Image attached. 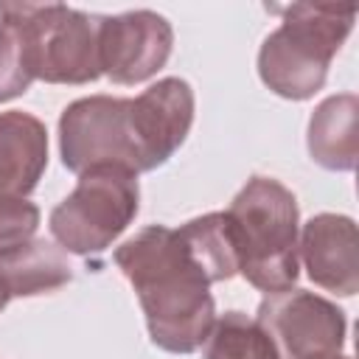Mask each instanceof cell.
<instances>
[{
	"label": "cell",
	"mask_w": 359,
	"mask_h": 359,
	"mask_svg": "<svg viewBox=\"0 0 359 359\" xmlns=\"http://www.w3.org/2000/svg\"><path fill=\"white\" fill-rule=\"evenodd\" d=\"M34 56L22 3H0V104L34 84Z\"/></svg>",
	"instance_id": "obj_14"
},
{
	"label": "cell",
	"mask_w": 359,
	"mask_h": 359,
	"mask_svg": "<svg viewBox=\"0 0 359 359\" xmlns=\"http://www.w3.org/2000/svg\"><path fill=\"white\" fill-rule=\"evenodd\" d=\"M309 154L331 171H351L359 157V98L339 93L325 98L309 121Z\"/></svg>",
	"instance_id": "obj_13"
},
{
	"label": "cell",
	"mask_w": 359,
	"mask_h": 359,
	"mask_svg": "<svg viewBox=\"0 0 359 359\" xmlns=\"http://www.w3.org/2000/svg\"><path fill=\"white\" fill-rule=\"evenodd\" d=\"M171 45L174 31L157 11L137 8L115 17H101V73L115 84H140L151 79L168 62Z\"/></svg>",
	"instance_id": "obj_8"
},
{
	"label": "cell",
	"mask_w": 359,
	"mask_h": 359,
	"mask_svg": "<svg viewBox=\"0 0 359 359\" xmlns=\"http://www.w3.org/2000/svg\"><path fill=\"white\" fill-rule=\"evenodd\" d=\"M36 79L48 84H87L101 76V14L59 3H22Z\"/></svg>",
	"instance_id": "obj_6"
},
{
	"label": "cell",
	"mask_w": 359,
	"mask_h": 359,
	"mask_svg": "<svg viewBox=\"0 0 359 359\" xmlns=\"http://www.w3.org/2000/svg\"><path fill=\"white\" fill-rule=\"evenodd\" d=\"M132 101V123L143 171L163 165L194 123V90L185 79H160Z\"/></svg>",
	"instance_id": "obj_9"
},
{
	"label": "cell",
	"mask_w": 359,
	"mask_h": 359,
	"mask_svg": "<svg viewBox=\"0 0 359 359\" xmlns=\"http://www.w3.org/2000/svg\"><path fill=\"white\" fill-rule=\"evenodd\" d=\"M73 272L59 247L45 238H31L0 252V311L14 297L48 294L70 283Z\"/></svg>",
	"instance_id": "obj_12"
},
{
	"label": "cell",
	"mask_w": 359,
	"mask_h": 359,
	"mask_svg": "<svg viewBox=\"0 0 359 359\" xmlns=\"http://www.w3.org/2000/svg\"><path fill=\"white\" fill-rule=\"evenodd\" d=\"M255 320L275 342L280 359H331L345 345L342 309L306 289L266 294Z\"/></svg>",
	"instance_id": "obj_7"
},
{
	"label": "cell",
	"mask_w": 359,
	"mask_h": 359,
	"mask_svg": "<svg viewBox=\"0 0 359 359\" xmlns=\"http://www.w3.org/2000/svg\"><path fill=\"white\" fill-rule=\"evenodd\" d=\"M59 151L65 168L76 174L101 165L140 174L143 163L132 123V101L112 95L73 101L59 118Z\"/></svg>",
	"instance_id": "obj_5"
},
{
	"label": "cell",
	"mask_w": 359,
	"mask_h": 359,
	"mask_svg": "<svg viewBox=\"0 0 359 359\" xmlns=\"http://www.w3.org/2000/svg\"><path fill=\"white\" fill-rule=\"evenodd\" d=\"M297 255L309 278L334 294L359 292V236L351 216L320 213L303 224Z\"/></svg>",
	"instance_id": "obj_10"
},
{
	"label": "cell",
	"mask_w": 359,
	"mask_h": 359,
	"mask_svg": "<svg viewBox=\"0 0 359 359\" xmlns=\"http://www.w3.org/2000/svg\"><path fill=\"white\" fill-rule=\"evenodd\" d=\"M137 174L101 165L79 174V185L50 210V233L76 255L104 252L137 216Z\"/></svg>",
	"instance_id": "obj_4"
},
{
	"label": "cell",
	"mask_w": 359,
	"mask_h": 359,
	"mask_svg": "<svg viewBox=\"0 0 359 359\" xmlns=\"http://www.w3.org/2000/svg\"><path fill=\"white\" fill-rule=\"evenodd\" d=\"M115 264L135 286L149 337L168 353H194L205 345L216 306L210 280L188 252L180 230L151 224L115 250Z\"/></svg>",
	"instance_id": "obj_1"
},
{
	"label": "cell",
	"mask_w": 359,
	"mask_h": 359,
	"mask_svg": "<svg viewBox=\"0 0 359 359\" xmlns=\"http://www.w3.org/2000/svg\"><path fill=\"white\" fill-rule=\"evenodd\" d=\"M39 208L25 196H0V252L34 238Z\"/></svg>",
	"instance_id": "obj_17"
},
{
	"label": "cell",
	"mask_w": 359,
	"mask_h": 359,
	"mask_svg": "<svg viewBox=\"0 0 359 359\" xmlns=\"http://www.w3.org/2000/svg\"><path fill=\"white\" fill-rule=\"evenodd\" d=\"M205 359H280V353L255 317L227 311L205 339Z\"/></svg>",
	"instance_id": "obj_16"
},
{
	"label": "cell",
	"mask_w": 359,
	"mask_h": 359,
	"mask_svg": "<svg viewBox=\"0 0 359 359\" xmlns=\"http://www.w3.org/2000/svg\"><path fill=\"white\" fill-rule=\"evenodd\" d=\"M331 359H351V356H342V353H337V356H331Z\"/></svg>",
	"instance_id": "obj_18"
},
{
	"label": "cell",
	"mask_w": 359,
	"mask_h": 359,
	"mask_svg": "<svg viewBox=\"0 0 359 359\" xmlns=\"http://www.w3.org/2000/svg\"><path fill=\"white\" fill-rule=\"evenodd\" d=\"M283 22L258 50V76L280 98L306 101L328 76L331 59L348 39L356 3H292Z\"/></svg>",
	"instance_id": "obj_3"
},
{
	"label": "cell",
	"mask_w": 359,
	"mask_h": 359,
	"mask_svg": "<svg viewBox=\"0 0 359 359\" xmlns=\"http://www.w3.org/2000/svg\"><path fill=\"white\" fill-rule=\"evenodd\" d=\"M48 165V129L39 118L0 112V196H28Z\"/></svg>",
	"instance_id": "obj_11"
},
{
	"label": "cell",
	"mask_w": 359,
	"mask_h": 359,
	"mask_svg": "<svg viewBox=\"0 0 359 359\" xmlns=\"http://www.w3.org/2000/svg\"><path fill=\"white\" fill-rule=\"evenodd\" d=\"M238 272L255 289L275 294L292 289L300 272V213L294 194L272 180L252 177L224 210Z\"/></svg>",
	"instance_id": "obj_2"
},
{
	"label": "cell",
	"mask_w": 359,
	"mask_h": 359,
	"mask_svg": "<svg viewBox=\"0 0 359 359\" xmlns=\"http://www.w3.org/2000/svg\"><path fill=\"white\" fill-rule=\"evenodd\" d=\"M180 236L210 283L227 280L238 272L236 244L224 213H205L199 219H191L180 227Z\"/></svg>",
	"instance_id": "obj_15"
}]
</instances>
